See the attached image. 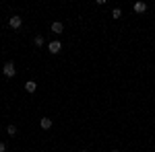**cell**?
Wrapping results in <instances>:
<instances>
[{"label": "cell", "instance_id": "cell-1", "mask_svg": "<svg viewBox=\"0 0 155 152\" xmlns=\"http://www.w3.org/2000/svg\"><path fill=\"white\" fill-rule=\"evenodd\" d=\"M2 72H4V76H6V78H12V76L17 74L15 64H12V62H6V64H4V68H2Z\"/></svg>", "mask_w": 155, "mask_h": 152}, {"label": "cell", "instance_id": "cell-2", "mask_svg": "<svg viewBox=\"0 0 155 152\" xmlns=\"http://www.w3.org/2000/svg\"><path fill=\"white\" fill-rule=\"evenodd\" d=\"M48 49H50V54H58L60 49H62V43H60L58 39H56V41H52V43L48 45Z\"/></svg>", "mask_w": 155, "mask_h": 152}, {"label": "cell", "instance_id": "cell-3", "mask_svg": "<svg viewBox=\"0 0 155 152\" xmlns=\"http://www.w3.org/2000/svg\"><path fill=\"white\" fill-rule=\"evenodd\" d=\"M50 29H52V33H56V35H58V33H62V31H64V25L60 23V21H54Z\"/></svg>", "mask_w": 155, "mask_h": 152}, {"label": "cell", "instance_id": "cell-4", "mask_svg": "<svg viewBox=\"0 0 155 152\" xmlns=\"http://www.w3.org/2000/svg\"><path fill=\"white\" fill-rule=\"evenodd\" d=\"M21 23H23V19H21V17H11V21H8V25H11L12 29H19Z\"/></svg>", "mask_w": 155, "mask_h": 152}, {"label": "cell", "instance_id": "cell-5", "mask_svg": "<svg viewBox=\"0 0 155 152\" xmlns=\"http://www.w3.org/2000/svg\"><path fill=\"white\" fill-rule=\"evenodd\" d=\"M35 88H37L35 80H27L25 82V91H27V93H35Z\"/></svg>", "mask_w": 155, "mask_h": 152}, {"label": "cell", "instance_id": "cell-6", "mask_svg": "<svg viewBox=\"0 0 155 152\" xmlns=\"http://www.w3.org/2000/svg\"><path fill=\"white\" fill-rule=\"evenodd\" d=\"M39 126H41V129H50L52 128V119L50 117H41L39 119Z\"/></svg>", "mask_w": 155, "mask_h": 152}, {"label": "cell", "instance_id": "cell-7", "mask_svg": "<svg viewBox=\"0 0 155 152\" xmlns=\"http://www.w3.org/2000/svg\"><path fill=\"white\" fill-rule=\"evenodd\" d=\"M132 8H134V12H139V14H141V12L147 11V4H145V2H134V6H132Z\"/></svg>", "mask_w": 155, "mask_h": 152}, {"label": "cell", "instance_id": "cell-8", "mask_svg": "<svg viewBox=\"0 0 155 152\" xmlns=\"http://www.w3.org/2000/svg\"><path fill=\"white\" fill-rule=\"evenodd\" d=\"M6 134H8V136H15V134H17V126H8V128H6Z\"/></svg>", "mask_w": 155, "mask_h": 152}, {"label": "cell", "instance_id": "cell-9", "mask_svg": "<svg viewBox=\"0 0 155 152\" xmlns=\"http://www.w3.org/2000/svg\"><path fill=\"white\" fill-rule=\"evenodd\" d=\"M33 43H35L37 47H41V45H44V37H41V35H37L35 39H33Z\"/></svg>", "mask_w": 155, "mask_h": 152}, {"label": "cell", "instance_id": "cell-10", "mask_svg": "<svg viewBox=\"0 0 155 152\" xmlns=\"http://www.w3.org/2000/svg\"><path fill=\"white\" fill-rule=\"evenodd\" d=\"M120 17H122V11L120 8H114L112 11V19H120Z\"/></svg>", "mask_w": 155, "mask_h": 152}, {"label": "cell", "instance_id": "cell-11", "mask_svg": "<svg viewBox=\"0 0 155 152\" xmlns=\"http://www.w3.org/2000/svg\"><path fill=\"white\" fill-rule=\"evenodd\" d=\"M0 152H6V144L4 142H0Z\"/></svg>", "mask_w": 155, "mask_h": 152}, {"label": "cell", "instance_id": "cell-12", "mask_svg": "<svg viewBox=\"0 0 155 152\" xmlns=\"http://www.w3.org/2000/svg\"><path fill=\"white\" fill-rule=\"evenodd\" d=\"M112 152H120V150H116V148H114V150H112Z\"/></svg>", "mask_w": 155, "mask_h": 152}, {"label": "cell", "instance_id": "cell-13", "mask_svg": "<svg viewBox=\"0 0 155 152\" xmlns=\"http://www.w3.org/2000/svg\"><path fill=\"white\" fill-rule=\"evenodd\" d=\"M83 152H87V150H83Z\"/></svg>", "mask_w": 155, "mask_h": 152}]
</instances>
